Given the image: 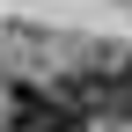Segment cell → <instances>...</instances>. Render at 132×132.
<instances>
[{
	"label": "cell",
	"mask_w": 132,
	"mask_h": 132,
	"mask_svg": "<svg viewBox=\"0 0 132 132\" xmlns=\"http://www.w3.org/2000/svg\"><path fill=\"white\" fill-rule=\"evenodd\" d=\"M0 132H88V118H81L59 88L22 81V88H15V110H7V125H0Z\"/></svg>",
	"instance_id": "cell-2"
},
{
	"label": "cell",
	"mask_w": 132,
	"mask_h": 132,
	"mask_svg": "<svg viewBox=\"0 0 132 132\" xmlns=\"http://www.w3.org/2000/svg\"><path fill=\"white\" fill-rule=\"evenodd\" d=\"M59 95L81 110V118H110V125H125V118H132V59H125V52H103L95 66L66 73Z\"/></svg>",
	"instance_id": "cell-1"
}]
</instances>
